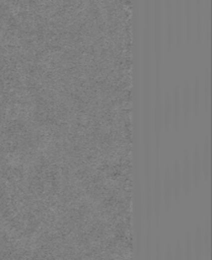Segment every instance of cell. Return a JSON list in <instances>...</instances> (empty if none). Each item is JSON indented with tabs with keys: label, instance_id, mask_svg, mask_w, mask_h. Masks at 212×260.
Returning a JSON list of instances; mask_svg holds the SVG:
<instances>
[{
	"label": "cell",
	"instance_id": "cell-1",
	"mask_svg": "<svg viewBox=\"0 0 212 260\" xmlns=\"http://www.w3.org/2000/svg\"><path fill=\"white\" fill-rule=\"evenodd\" d=\"M180 168L182 178V192L184 193L185 196H188L192 188V173L190 154L187 150L183 154V159H182V163H180Z\"/></svg>",
	"mask_w": 212,
	"mask_h": 260
},
{
	"label": "cell",
	"instance_id": "cell-2",
	"mask_svg": "<svg viewBox=\"0 0 212 260\" xmlns=\"http://www.w3.org/2000/svg\"><path fill=\"white\" fill-rule=\"evenodd\" d=\"M200 159L202 166V179L208 182L211 176V140L207 134L203 139V144L200 148Z\"/></svg>",
	"mask_w": 212,
	"mask_h": 260
},
{
	"label": "cell",
	"instance_id": "cell-3",
	"mask_svg": "<svg viewBox=\"0 0 212 260\" xmlns=\"http://www.w3.org/2000/svg\"><path fill=\"white\" fill-rule=\"evenodd\" d=\"M162 198H163V207L165 208V211L169 212L174 201L172 182H171V171L169 167H166L164 171V176L162 177Z\"/></svg>",
	"mask_w": 212,
	"mask_h": 260
},
{
	"label": "cell",
	"instance_id": "cell-4",
	"mask_svg": "<svg viewBox=\"0 0 212 260\" xmlns=\"http://www.w3.org/2000/svg\"><path fill=\"white\" fill-rule=\"evenodd\" d=\"M191 173H192V186L198 188L202 181V166L200 159V147L196 144L193 150L192 156H190Z\"/></svg>",
	"mask_w": 212,
	"mask_h": 260
},
{
	"label": "cell",
	"instance_id": "cell-5",
	"mask_svg": "<svg viewBox=\"0 0 212 260\" xmlns=\"http://www.w3.org/2000/svg\"><path fill=\"white\" fill-rule=\"evenodd\" d=\"M171 182L173 189V199L175 202H178L182 195V178H181V168L178 160L174 162L173 171L171 174Z\"/></svg>",
	"mask_w": 212,
	"mask_h": 260
},
{
	"label": "cell",
	"instance_id": "cell-6",
	"mask_svg": "<svg viewBox=\"0 0 212 260\" xmlns=\"http://www.w3.org/2000/svg\"><path fill=\"white\" fill-rule=\"evenodd\" d=\"M181 108H182V119H183L184 125L187 126L190 120L191 114V91L188 84L184 85L183 92L181 95Z\"/></svg>",
	"mask_w": 212,
	"mask_h": 260
},
{
	"label": "cell",
	"instance_id": "cell-7",
	"mask_svg": "<svg viewBox=\"0 0 212 260\" xmlns=\"http://www.w3.org/2000/svg\"><path fill=\"white\" fill-rule=\"evenodd\" d=\"M192 248L194 260H203L204 249L202 241V229L199 225L194 229V233L192 235Z\"/></svg>",
	"mask_w": 212,
	"mask_h": 260
},
{
	"label": "cell",
	"instance_id": "cell-8",
	"mask_svg": "<svg viewBox=\"0 0 212 260\" xmlns=\"http://www.w3.org/2000/svg\"><path fill=\"white\" fill-rule=\"evenodd\" d=\"M172 108V124L176 131L179 129L180 121L182 119V108H181V96L178 90H175L173 101L171 103Z\"/></svg>",
	"mask_w": 212,
	"mask_h": 260
},
{
	"label": "cell",
	"instance_id": "cell-9",
	"mask_svg": "<svg viewBox=\"0 0 212 260\" xmlns=\"http://www.w3.org/2000/svg\"><path fill=\"white\" fill-rule=\"evenodd\" d=\"M202 241H203L204 256L207 259H210V254H211V220H210V218H207L205 220L204 228L202 230Z\"/></svg>",
	"mask_w": 212,
	"mask_h": 260
},
{
	"label": "cell",
	"instance_id": "cell-10",
	"mask_svg": "<svg viewBox=\"0 0 212 260\" xmlns=\"http://www.w3.org/2000/svg\"><path fill=\"white\" fill-rule=\"evenodd\" d=\"M162 118H163V130L168 133L171 128L172 124V108H171V100L169 96L166 97L163 112H162Z\"/></svg>",
	"mask_w": 212,
	"mask_h": 260
},
{
	"label": "cell",
	"instance_id": "cell-11",
	"mask_svg": "<svg viewBox=\"0 0 212 260\" xmlns=\"http://www.w3.org/2000/svg\"><path fill=\"white\" fill-rule=\"evenodd\" d=\"M182 254H183V260H194L192 248V233L190 231H188L185 234L184 242L182 244Z\"/></svg>",
	"mask_w": 212,
	"mask_h": 260
},
{
	"label": "cell",
	"instance_id": "cell-12",
	"mask_svg": "<svg viewBox=\"0 0 212 260\" xmlns=\"http://www.w3.org/2000/svg\"><path fill=\"white\" fill-rule=\"evenodd\" d=\"M200 104H201V93H200V84L196 82L194 84L193 91L191 93V107H193V112L195 117H197L200 112Z\"/></svg>",
	"mask_w": 212,
	"mask_h": 260
},
{
	"label": "cell",
	"instance_id": "cell-13",
	"mask_svg": "<svg viewBox=\"0 0 212 260\" xmlns=\"http://www.w3.org/2000/svg\"><path fill=\"white\" fill-rule=\"evenodd\" d=\"M173 260H183V254H182V243L177 241L173 250Z\"/></svg>",
	"mask_w": 212,
	"mask_h": 260
},
{
	"label": "cell",
	"instance_id": "cell-14",
	"mask_svg": "<svg viewBox=\"0 0 212 260\" xmlns=\"http://www.w3.org/2000/svg\"><path fill=\"white\" fill-rule=\"evenodd\" d=\"M164 260H173V250H171L170 246H167L166 248Z\"/></svg>",
	"mask_w": 212,
	"mask_h": 260
}]
</instances>
